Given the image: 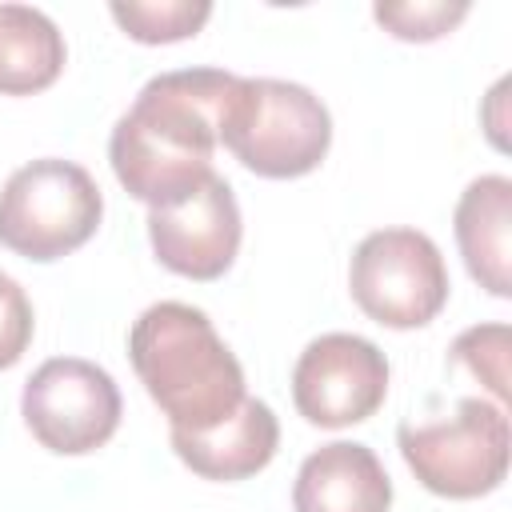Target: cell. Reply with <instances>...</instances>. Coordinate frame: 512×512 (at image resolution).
<instances>
[{
  "label": "cell",
  "instance_id": "16",
  "mask_svg": "<svg viewBox=\"0 0 512 512\" xmlns=\"http://www.w3.org/2000/svg\"><path fill=\"white\" fill-rule=\"evenodd\" d=\"M452 360L464 364L472 376H480L496 404H504L508 396V328L504 324H484V328H468L456 336L452 344Z\"/></svg>",
  "mask_w": 512,
  "mask_h": 512
},
{
  "label": "cell",
  "instance_id": "12",
  "mask_svg": "<svg viewBox=\"0 0 512 512\" xmlns=\"http://www.w3.org/2000/svg\"><path fill=\"white\" fill-rule=\"evenodd\" d=\"M456 244L480 288L492 296H508V232H512V180L480 176L456 200Z\"/></svg>",
  "mask_w": 512,
  "mask_h": 512
},
{
  "label": "cell",
  "instance_id": "17",
  "mask_svg": "<svg viewBox=\"0 0 512 512\" xmlns=\"http://www.w3.org/2000/svg\"><path fill=\"white\" fill-rule=\"evenodd\" d=\"M32 304L24 288L0 272V368H12L32 344Z\"/></svg>",
  "mask_w": 512,
  "mask_h": 512
},
{
  "label": "cell",
  "instance_id": "9",
  "mask_svg": "<svg viewBox=\"0 0 512 512\" xmlns=\"http://www.w3.org/2000/svg\"><path fill=\"white\" fill-rule=\"evenodd\" d=\"M240 204L224 176H208L188 200L148 208V240L156 260L188 280H216L240 252Z\"/></svg>",
  "mask_w": 512,
  "mask_h": 512
},
{
  "label": "cell",
  "instance_id": "2",
  "mask_svg": "<svg viewBox=\"0 0 512 512\" xmlns=\"http://www.w3.org/2000/svg\"><path fill=\"white\" fill-rule=\"evenodd\" d=\"M128 356L172 432H204L248 396L240 360L192 304L160 300L144 308L128 332Z\"/></svg>",
  "mask_w": 512,
  "mask_h": 512
},
{
  "label": "cell",
  "instance_id": "11",
  "mask_svg": "<svg viewBox=\"0 0 512 512\" xmlns=\"http://www.w3.org/2000/svg\"><path fill=\"white\" fill-rule=\"evenodd\" d=\"M280 444V424L272 408L256 396H244L236 412L204 432H172V452L204 480H244L268 468Z\"/></svg>",
  "mask_w": 512,
  "mask_h": 512
},
{
  "label": "cell",
  "instance_id": "10",
  "mask_svg": "<svg viewBox=\"0 0 512 512\" xmlns=\"http://www.w3.org/2000/svg\"><path fill=\"white\" fill-rule=\"evenodd\" d=\"M392 480L376 452L356 440L320 444L296 472V512H388Z\"/></svg>",
  "mask_w": 512,
  "mask_h": 512
},
{
  "label": "cell",
  "instance_id": "6",
  "mask_svg": "<svg viewBox=\"0 0 512 512\" xmlns=\"http://www.w3.org/2000/svg\"><path fill=\"white\" fill-rule=\"evenodd\" d=\"M348 288L376 324L424 328L448 304V268L432 236L416 228H380L356 244Z\"/></svg>",
  "mask_w": 512,
  "mask_h": 512
},
{
  "label": "cell",
  "instance_id": "5",
  "mask_svg": "<svg viewBox=\"0 0 512 512\" xmlns=\"http://www.w3.org/2000/svg\"><path fill=\"white\" fill-rule=\"evenodd\" d=\"M104 196L88 168L72 160H32L0 188V244L24 260H60L92 240Z\"/></svg>",
  "mask_w": 512,
  "mask_h": 512
},
{
  "label": "cell",
  "instance_id": "8",
  "mask_svg": "<svg viewBox=\"0 0 512 512\" xmlns=\"http://www.w3.org/2000/svg\"><path fill=\"white\" fill-rule=\"evenodd\" d=\"M388 396L384 352L352 332L316 336L292 368L296 412L316 428H348L368 420Z\"/></svg>",
  "mask_w": 512,
  "mask_h": 512
},
{
  "label": "cell",
  "instance_id": "3",
  "mask_svg": "<svg viewBox=\"0 0 512 512\" xmlns=\"http://www.w3.org/2000/svg\"><path fill=\"white\" fill-rule=\"evenodd\" d=\"M220 144L256 176L292 180L328 156L332 116L304 84L240 76Z\"/></svg>",
  "mask_w": 512,
  "mask_h": 512
},
{
  "label": "cell",
  "instance_id": "15",
  "mask_svg": "<svg viewBox=\"0 0 512 512\" xmlns=\"http://www.w3.org/2000/svg\"><path fill=\"white\" fill-rule=\"evenodd\" d=\"M372 16L396 36V40H440L444 32H452L464 16L468 4L464 0H416V4H376Z\"/></svg>",
  "mask_w": 512,
  "mask_h": 512
},
{
  "label": "cell",
  "instance_id": "14",
  "mask_svg": "<svg viewBox=\"0 0 512 512\" xmlns=\"http://www.w3.org/2000/svg\"><path fill=\"white\" fill-rule=\"evenodd\" d=\"M112 20L140 44H172V40H188L204 28V20L212 16L208 0H128V4H112L108 8Z\"/></svg>",
  "mask_w": 512,
  "mask_h": 512
},
{
  "label": "cell",
  "instance_id": "4",
  "mask_svg": "<svg viewBox=\"0 0 512 512\" xmlns=\"http://www.w3.org/2000/svg\"><path fill=\"white\" fill-rule=\"evenodd\" d=\"M396 444L416 480L448 500H476L508 476V412L480 396L456 400L452 416L404 420Z\"/></svg>",
  "mask_w": 512,
  "mask_h": 512
},
{
  "label": "cell",
  "instance_id": "7",
  "mask_svg": "<svg viewBox=\"0 0 512 512\" xmlns=\"http://www.w3.org/2000/svg\"><path fill=\"white\" fill-rule=\"evenodd\" d=\"M120 408L116 380L80 356L44 360L20 396L24 424L48 452L60 456H84L108 444L120 424Z\"/></svg>",
  "mask_w": 512,
  "mask_h": 512
},
{
  "label": "cell",
  "instance_id": "1",
  "mask_svg": "<svg viewBox=\"0 0 512 512\" xmlns=\"http://www.w3.org/2000/svg\"><path fill=\"white\" fill-rule=\"evenodd\" d=\"M240 76L224 68H180L152 76L116 120L108 160L128 196L148 208L188 200L212 172Z\"/></svg>",
  "mask_w": 512,
  "mask_h": 512
},
{
  "label": "cell",
  "instance_id": "13",
  "mask_svg": "<svg viewBox=\"0 0 512 512\" xmlns=\"http://www.w3.org/2000/svg\"><path fill=\"white\" fill-rule=\"evenodd\" d=\"M64 68V36L24 4H0V96L44 92Z\"/></svg>",
  "mask_w": 512,
  "mask_h": 512
}]
</instances>
